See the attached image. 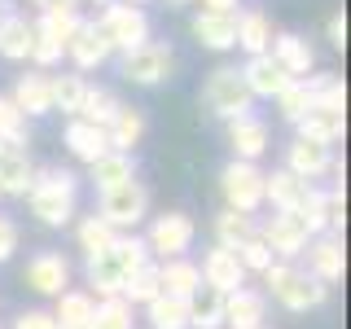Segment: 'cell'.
Masks as SVG:
<instances>
[{
    "instance_id": "obj_45",
    "label": "cell",
    "mask_w": 351,
    "mask_h": 329,
    "mask_svg": "<svg viewBox=\"0 0 351 329\" xmlns=\"http://www.w3.org/2000/svg\"><path fill=\"white\" fill-rule=\"evenodd\" d=\"M343 224H347V197H343V184H338V189L325 193V228H334V237H338Z\"/></svg>"
},
{
    "instance_id": "obj_20",
    "label": "cell",
    "mask_w": 351,
    "mask_h": 329,
    "mask_svg": "<svg viewBox=\"0 0 351 329\" xmlns=\"http://www.w3.org/2000/svg\"><path fill=\"white\" fill-rule=\"evenodd\" d=\"M31 175H36V167L27 158V145L0 141V193H27Z\"/></svg>"
},
{
    "instance_id": "obj_40",
    "label": "cell",
    "mask_w": 351,
    "mask_h": 329,
    "mask_svg": "<svg viewBox=\"0 0 351 329\" xmlns=\"http://www.w3.org/2000/svg\"><path fill=\"white\" fill-rule=\"evenodd\" d=\"M294 215L303 219L307 237H321L325 233V189H312V184H307V193H303V202H299Z\"/></svg>"
},
{
    "instance_id": "obj_6",
    "label": "cell",
    "mask_w": 351,
    "mask_h": 329,
    "mask_svg": "<svg viewBox=\"0 0 351 329\" xmlns=\"http://www.w3.org/2000/svg\"><path fill=\"white\" fill-rule=\"evenodd\" d=\"M97 27H101L110 53L114 49L132 53L149 40V18H145V9H136V5H106V14L97 18Z\"/></svg>"
},
{
    "instance_id": "obj_33",
    "label": "cell",
    "mask_w": 351,
    "mask_h": 329,
    "mask_svg": "<svg viewBox=\"0 0 351 329\" xmlns=\"http://www.w3.org/2000/svg\"><path fill=\"white\" fill-rule=\"evenodd\" d=\"M93 312H97L93 294H84V290H62V294H58V312H53V321L66 325V329H84L88 321H93Z\"/></svg>"
},
{
    "instance_id": "obj_12",
    "label": "cell",
    "mask_w": 351,
    "mask_h": 329,
    "mask_svg": "<svg viewBox=\"0 0 351 329\" xmlns=\"http://www.w3.org/2000/svg\"><path fill=\"white\" fill-rule=\"evenodd\" d=\"M14 110L22 119H31V114H49L53 110V71H27V75H18V84H14Z\"/></svg>"
},
{
    "instance_id": "obj_42",
    "label": "cell",
    "mask_w": 351,
    "mask_h": 329,
    "mask_svg": "<svg viewBox=\"0 0 351 329\" xmlns=\"http://www.w3.org/2000/svg\"><path fill=\"white\" fill-rule=\"evenodd\" d=\"M233 255H237V263L246 272H268L272 268V250L259 241V233L250 237V241H241V246H233Z\"/></svg>"
},
{
    "instance_id": "obj_14",
    "label": "cell",
    "mask_w": 351,
    "mask_h": 329,
    "mask_svg": "<svg viewBox=\"0 0 351 329\" xmlns=\"http://www.w3.org/2000/svg\"><path fill=\"white\" fill-rule=\"evenodd\" d=\"M66 281H71V263H66V255H58V250H40V255H31V263H27V285L36 294L58 299V294L66 290Z\"/></svg>"
},
{
    "instance_id": "obj_35",
    "label": "cell",
    "mask_w": 351,
    "mask_h": 329,
    "mask_svg": "<svg viewBox=\"0 0 351 329\" xmlns=\"http://www.w3.org/2000/svg\"><path fill=\"white\" fill-rule=\"evenodd\" d=\"M158 294H162V285H158V263H141V268L123 281V294H119V299H123V303H154Z\"/></svg>"
},
{
    "instance_id": "obj_28",
    "label": "cell",
    "mask_w": 351,
    "mask_h": 329,
    "mask_svg": "<svg viewBox=\"0 0 351 329\" xmlns=\"http://www.w3.org/2000/svg\"><path fill=\"white\" fill-rule=\"evenodd\" d=\"M303 193H307V180L290 175L285 167H281V171H272V175H263V202H272L277 211H299Z\"/></svg>"
},
{
    "instance_id": "obj_53",
    "label": "cell",
    "mask_w": 351,
    "mask_h": 329,
    "mask_svg": "<svg viewBox=\"0 0 351 329\" xmlns=\"http://www.w3.org/2000/svg\"><path fill=\"white\" fill-rule=\"evenodd\" d=\"M31 5H44V0H31Z\"/></svg>"
},
{
    "instance_id": "obj_31",
    "label": "cell",
    "mask_w": 351,
    "mask_h": 329,
    "mask_svg": "<svg viewBox=\"0 0 351 329\" xmlns=\"http://www.w3.org/2000/svg\"><path fill=\"white\" fill-rule=\"evenodd\" d=\"M128 180H136V167H132V154H114V149H110L106 158H97V162H93V184H97L101 193L119 189V184H128Z\"/></svg>"
},
{
    "instance_id": "obj_4",
    "label": "cell",
    "mask_w": 351,
    "mask_h": 329,
    "mask_svg": "<svg viewBox=\"0 0 351 329\" xmlns=\"http://www.w3.org/2000/svg\"><path fill=\"white\" fill-rule=\"evenodd\" d=\"M263 281L272 285V294L290 307V312H307V307H321L325 303V294H329V285H321L312 277V272H299V268H290V263H272L268 272H263Z\"/></svg>"
},
{
    "instance_id": "obj_21",
    "label": "cell",
    "mask_w": 351,
    "mask_h": 329,
    "mask_svg": "<svg viewBox=\"0 0 351 329\" xmlns=\"http://www.w3.org/2000/svg\"><path fill=\"white\" fill-rule=\"evenodd\" d=\"M263 312H268V303H263L259 290L224 294V325L228 329H263Z\"/></svg>"
},
{
    "instance_id": "obj_1",
    "label": "cell",
    "mask_w": 351,
    "mask_h": 329,
    "mask_svg": "<svg viewBox=\"0 0 351 329\" xmlns=\"http://www.w3.org/2000/svg\"><path fill=\"white\" fill-rule=\"evenodd\" d=\"M141 263H149L145 241L141 237H114L101 255H88V285H97L101 299H119V294H123V281Z\"/></svg>"
},
{
    "instance_id": "obj_13",
    "label": "cell",
    "mask_w": 351,
    "mask_h": 329,
    "mask_svg": "<svg viewBox=\"0 0 351 329\" xmlns=\"http://www.w3.org/2000/svg\"><path fill=\"white\" fill-rule=\"evenodd\" d=\"M268 58L281 66L285 75H290L294 84L307 80L312 75V66H316V53H312V44H307L303 36H294V31H285V36H272L268 44Z\"/></svg>"
},
{
    "instance_id": "obj_44",
    "label": "cell",
    "mask_w": 351,
    "mask_h": 329,
    "mask_svg": "<svg viewBox=\"0 0 351 329\" xmlns=\"http://www.w3.org/2000/svg\"><path fill=\"white\" fill-rule=\"evenodd\" d=\"M0 141L27 145V119L14 110V101H9V97H0Z\"/></svg>"
},
{
    "instance_id": "obj_48",
    "label": "cell",
    "mask_w": 351,
    "mask_h": 329,
    "mask_svg": "<svg viewBox=\"0 0 351 329\" xmlns=\"http://www.w3.org/2000/svg\"><path fill=\"white\" fill-rule=\"evenodd\" d=\"M329 44H334V49H343V44H347V14L329 18Z\"/></svg>"
},
{
    "instance_id": "obj_10",
    "label": "cell",
    "mask_w": 351,
    "mask_h": 329,
    "mask_svg": "<svg viewBox=\"0 0 351 329\" xmlns=\"http://www.w3.org/2000/svg\"><path fill=\"white\" fill-rule=\"evenodd\" d=\"M259 241L272 250V255H281V259H294V255H303L307 250V228H303V219L294 215V211H277V215H268V224H263V233Z\"/></svg>"
},
{
    "instance_id": "obj_47",
    "label": "cell",
    "mask_w": 351,
    "mask_h": 329,
    "mask_svg": "<svg viewBox=\"0 0 351 329\" xmlns=\"http://www.w3.org/2000/svg\"><path fill=\"white\" fill-rule=\"evenodd\" d=\"M14 329H58V321H53L49 312H40V307H36V312H22L18 321H14Z\"/></svg>"
},
{
    "instance_id": "obj_55",
    "label": "cell",
    "mask_w": 351,
    "mask_h": 329,
    "mask_svg": "<svg viewBox=\"0 0 351 329\" xmlns=\"http://www.w3.org/2000/svg\"><path fill=\"white\" fill-rule=\"evenodd\" d=\"M0 14H5V9H0Z\"/></svg>"
},
{
    "instance_id": "obj_37",
    "label": "cell",
    "mask_w": 351,
    "mask_h": 329,
    "mask_svg": "<svg viewBox=\"0 0 351 329\" xmlns=\"http://www.w3.org/2000/svg\"><path fill=\"white\" fill-rule=\"evenodd\" d=\"M114 110H119V97L110 93V88H88L75 119H84V123H93V127H106L110 119H114Z\"/></svg>"
},
{
    "instance_id": "obj_30",
    "label": "cell",
    "mask_w": 351,
    "mask_h": 329,
    "mask_svg": "<svg viewBox=\"0 0 351 329\" xmlns=\"http://www.w3.org/2000/svg\"><path fill=\"white\" fill-rule=\"evenodd\" d=\"M224 325V294L211 285H197V294L189 299V329H219Z\"/></svg>"
},
{
    "instance_id": "obj_8",
    "label": "cell",
    "mask_w": 351,
    "mask_h": 329,
    "mask_svg": "<svg viewBox=\"0 0 351 329\" xmlns=\"http://www.w3.org/2000/svg\"><path fill=\"white\" fill-rule=\"evenodd\" d=\"M197 237V224L184 211H162L154 219L149 237H145V250H154L158 259H184V250L193 246Z\"/></svg>"
},
{
    "instance_id": "obj_32",
    "label": "cell",
    "mask_w": 351,
    "mask_h": 329,
    "mask_svg": "<svg viewBox=\"0 0 351 329\" xmlns=\"http://www.w3.org/2000/svg\"><path fill=\"white\" fill-rule=\"evenodd\" d=\"M75 27H80V14H75V9H44L40 22H36V36L49 40V44H58V49L66 53V44H71Z\"/></svg>"
},
{
    "instance_id": "obj_41",
    "label": "cell",
    "mask_w": 351,
    "mask_h": 329,
    "mask_svg": "<svg viewBox=\"0 0 351 329\" xmlns=\"http://www.w3.org/2000/svg\"><path fill=\"white\" fill-rule=\"evenodd\" d=\"M114 237H119V233L106 224L101 215H88L84 224H80V246H84V255H101V250H106Z\"/></svg>"
},
{
    "instance_id": "obj_15",
    "label": "cell",
    "mask_w": 351,
    "mask_h": 329,
    "mask_svg": "<svg viewBox=\"0 0 351 329\" xmlns=\"http://www.w3.org/2000/svg\"><path fill=\"white\" fill-rule=\"evenodd\" d=\"M66 58L75 62V71H97V66L110 58V44H106V36H101V27L80 18V27H75L71 44H66Z\"/></svg>"
},
{
    "instance_id": "obj_18",
    "label": "cell",
    "mask_w": 351,
    "mask_h": 329,
    "mask_svg": "<svg viewBox=\"0 0 351 329\" xmlns=\"http://www.w3.org/2000/svg\"><path fill=\"white\" fill-rule=\"evenodd\" d=\"M312 277L329 285V281H343V268H347V250H343V237H334V233H321V237H312Z\"/></svg>"
},
{
    "instance_id": "obj_16",
    "label": "cell",
    "mask_w": 351,
    "mask_h": 329,
    "mask_svg": "<svg viewBox=\"0 0 351 329\" xmlns=\"http://www.w3.org/2000/svg\"><path fill=\"white\" fill-rule=\"evenodd\" d=\"M329 167H334V154H329V145H321V141L299 136L290 145V154H285V171L299 175V180H316V175H325Z\"/></svg>"
},
{
    "instance_id": "obj_5",
    "label": "cell",
    "mask_w": 351,
    "mask_h": 329,
    "mask_svg": "<svg viewBox=\"0 0 351 329\" xmlns=\"http://www.w3.org/2000/svg\"><path fill=\"white\" fill-rule=\"evenodd\" d=\"M219 193H224L228 211L237 215H255L259 202H263V171L255 162H228L224 171H219Z\"/></svg>"
},
{
    "instance_id": "obj_46",
    "label": "cell",
    "mask_w": 351,
    "mask_h": 329,
    "mask_svg": "<svg viewBox=\"0 0 351 329\" xmlns=\"http://www.w3.org/2000/svg\"><path fill=\"white\" fill-rule=\"evenodd\" d=\"M14 250H18V224H14V219H5V215H0V263H5L9 255H14Z\"/></svg>"
},
{
    "instance_id": "obj_50",
    "label": "cell",
    "mask_w": 351,
    "mask_h": 329,
    "mask_svg": "<svg viewBox=\"0 0 351 329\" xmlns=\"http://www.w3.org/2000/svg\"><path fill=\"white\" fill-rule=\"evenodd\" d=\"M123 5H136V9H141V5H145V0H123Z\"/></svg>"
},
{
    "instance_id": "obj_34",
    "label": "cell",
    "mask_w": 351,
    "mask_h": 329,
    "mask_svg": "<svg viewBox=\"0 0 351 329\" xmlns=\"http://www.w3.org/2000/svg\"><path fill=\"white\" fill-rule=\"evenodd\" d=\"M149 329H189V303L171 299V294H158L154 303H145Z\"/></svg>"
},
{
    "instance_id": "obj_54",
    "label": "cell",
    "mask_w": 351,
    "mask_h": 329,
    "mask_svg": "<svg viewBox=\"0 0 351 329\" xmlns=\"http://www.w3.org/2000/svg\"><path fill=\"white\" fill-rule=\"evenodd\" d=\"M58 329H66V325H58Z\"/></svg>"
},
{
    "instance_id": "obj_52",
    "label": "cell",
    "mask_w": 351,
    "mask_h": 329,
    "mask_svg": "<svg viewBox=\"0 0 351 329\" xmlns=\"http://www.w3.org/2000/svg\"><path fill=\"white\" fill-rule=\"evenodd\" d=\"M93 5H110V0H93Z\"/></svg>"
},
{
    "instance_id": "obj_29",
    "label": "cell",
    "mask_w": 351,
    "mask_h": 329,
    "mask_svg": "<svg viewBox=\"0 0 351 329\" xmlns=\"http://www.w3.org/2000/svg\"><path fill=\"white\" fill-rule=\"evenodd\" d=\"M237 44L250 53V58L268 53V44H272V22H268V14H259V9L237 14Z\"/></svg>"
},
{
    "instance_id": "obj_23",
    "label": "cell",
    "mask_w": 351,
    "mask_h": 329,
    "mask_svg": "<svg viewBox=\"0 0 351 329\" xmlns=\"http://www.w3.org/2000/svg\"><path fill=\"white\" fill-rule=\"evenodd\" d=\"M193 36L202 49L224 53L237 44V14H197L193 18Z\"/></svg>"
},
{
    "instance_id": "obj_22",
    "label": "cell",
    "mask_w": 351,
    "mask_h": 329,
    "mask_svg": "<svg viewBox=\"0 0 351 329\" xmlns=\"http://www.w3.org/2000/svg\"><path fill=\"white\" fill-rule=\"evenodd\" d=\"M66 149H71L80 162L93 167L97 158H106V154H110L106 127H93V123H84V119H71V123H66Z\"/></svg>"
},
{
    "instance_id": "obj_38",
    "label": "cell",
    "mask_w": 351,
    "mask_h": 329,
    "mask_svg": "<svg viewBox=\"0 0 351 329\" xmlns=\"http://www.w3.org/2000/svg\"><path fill=\"white\" fill-rule=\"evenodd\" d=\"M84 93H88L84 75H75V71H62V75H53V110H62V114H80V101H84Z\"/></svg>"
},
{
    "instance_id": "obj_17",
    "label": "cell",
    "mask_w": 351,
    "mask_h": 329,
    "mask_svg": "<svg viewBox=\"0 0 351 329\" xmlns=\"http://www.w3.org/2000/svg\"><path fill=\"white\" fill-rule=\"evenodd\" d=\"M241 80H246V88H250V97H281L285 88H290L294 80L281 71L277 62L268 58V53H259V58H250L246 66H241Z\"/></svg>"
},
{
    "instance_id": "obj_3",
    "label": "cell",
    "mask_w": 351,
    "mask_h": 329,
    "mask_svg": "<svg viewBox=\"0 0 351 329\" xmlns=\"http://www.w3.org/2000/svg\"><path fill=\"white\" fill-rule=\"evenodd\" d=\"M202 101H206L211 114L233 123V119L250 114V101H255V97H250V88H246L237 66H219V71H211V80H206V88H202Z\"/></svg>"
},
{
    "instance_id": "obj_36",
    "label": "cell",
    "mask_w": 351,
    "mask_h": 329,
    "mask_svg": "<svg viewBox=\"0 0 351 329\" xmlns=\"http://www.w3.org/2000/svg\"><path fill=\"white\" fill-rule=\"evenodd\" d=\"M259 228H255V215H237V211H219L215 215V246H241V241H250Z\"/></svg>"
},
{
    "instance_id": "obj_26",
    "label": "cell",
    "mask_w": 351,
    "mask_h": 329,
    "mask_svg": "<svg viewBox=\"0 0 351 329\" xmlns=\"http://www.w3.org/2000/svg\"><path fill=\"white\" fill-rule=\"evenodd\" d=\"M145 136V114H141L136 106H119L114 119L106 123V141L114 154H132V145Z\"/></svg>"
},
{
    "instance_id": "obj_43",
    "label": "cell",
    "mask_w": 351,
    "mask_h": 329,
    "mask_svg": "<svg viewBox=\"0 0 351 329\" xmlns=\"http://www.w3.org/2000/svg\"><path fill=\"white\" fill-rule=\"evenodd\" d=\"M277 106H281V114L290 119V123H299L307 110H312V93H307L303 80H299V84H290V88H285V93L277 97Z\"/></svg>"
},
{
    "instance_id": "obj_7",
    "label": "cell",
    "mask_w": 351,
    "mask_h": 329,
    "mask_svg": "<svg viewBox=\"0 0 351 329\" xmlns=\"http://www.w3.org/2000/svg\"><path fill=\"white\" fill-rule=\"evenodd\" d=\"M171 71H176L171 49L167 44H154V40H145L141 49L123 53V62H119V75H123L128 84H141V88H154V84L171 80Z\"/></svg>"
},
{
    "instance_id": "obj_2",
    "label": "cell",
    "mask_w": 351,
    "mask_h": 329,
    "mask_svg": "<svg viewBox=\"0 0 351 329\" xmlns=\"http://www.w3.org/2000/svg\"><path fill=\"white\" fill-rule=\"evenodd\" d=\"M75 193H80V180L71 171H58V167H44L31 175V189H27V202H31V215L49 228H62L66 219L75 215Z\"/></svg>"
},
{
    "instance_id": "obj_49",
    "label": "cell",
    "mask_w": 351,
    "mask_h": 329,
    "mask_svg": "<svg viewBox=\"0 0 351 329\" xmlns=\"http://www.w3.org/2000/svg\"><path fill=\"white\" fill-rule=\"evenodd\" d=\"M202 14H237V0H202Z\"/></svg>"
},
{
    "instance_id": "obj_51",
    "label": "cell",
    "mask_w": 351,
    "mask_h": 329,
    "mask_svg": "<svg viewBox=\"0 0 351 329\" xmlns=\"http://www.w3.org/2000/svg\"><path fill=\"white\" fill-rule=\"evenodd\" d=\"M167 5H189V0H167Z\"/></svg>"
},
{
    "instance_id": "obj_27",
    "label": "cell",
    "mask_w": 351,
    "mask_h": 329,
    "mask_svg": "<svg viewBox=\"0 0 351 329\" xmlns=\"http://www.w3.org/2000/svg\"><path fill=\"white\" fill-rule=\"evenodd\" d=\"M31 44H36V27L18 14H0V53L9 62H27L31 58Z\"/></svg>"
},
{
    "instance_id": "obj_39",
    "label": "cell",
    "mask_w": 351,
    "mask_h": 329,
    "mask_svg": "<svg viewBox=\"0 0 351 329\" xmlns=\"http://www.w3.org/2000/svg\"><path fill=\"white\" fill-rule=\"evenodd\" d=\"M84 329H132V307L123 299H101Z\"/></svg>"
},
{
    "instance_id": "obj_24",
    "label": "cell",
    "mask_w": 351,
    "mask_h": 329,
    "mask_svg": "<svg viewBox=\"0 0 351 329\" xmlns=\"http://www.w3.org/2000/svg\"><path fill=\"white\" fill-rule=\"evenodd\" d=\"M158 285H162V294L189 303L197 294V285H202V272H197V263H189V259H162L158 263Z\"/></svg>"
},
{
    "instance_id": "obj_25",
    "label": "cell",
    "mask_w": 351,
    "mask_h": 329,
    "mask_svg": "<svg viewBox=\"0 0 351 329\" xmlns=\"http://www.w3.org/2000/svg\"><path fill=\"white\" fill-rule=\"evenodd\" d=\"M343 127H347V110L312 106V110H307V114L299 119V136L321 141V145H334V141H343Z\"/></svg>"
},
{
    "instance_id": "obj_9",
    "label": "cell",
    "mask_w": 351,
    "mask_h": 329,
    "mask_svg": "<svg viewBox=\"0 0 351 329\" xmlns=\"http://www.w3.org/2000/svg\"><path fill=\"white\" fill-rule=\"evenodd\" d=\"M149 211V189L141 180H128L119 189L101 193V219L110 228H136Z\"/></svg>"
},
{
    "instance_id": "obj_11",
    "label": "cell",
    "mask_w": 351,
    "mask_h": 329,
    "mask_svg": "<svg viewBox=\"0 0 351 329\" xmlns=\"http://www.w3.org/2000/svg\"><path fill=\"white\" fill-rule=\"evenodd\" d=\"M197 272H202V285H211V290H219V294H233V290L246 285V268L237 263L233 246H211Z\"/></svg>"
},
{
    "instance_id": "obj_19",
    "label": "cell",
    "mask_w": 351,
    "mask_h": 329,
    "mask_svg": "<svg viewBox=\"0 0 351 329\" xmlns=\"http://www.w3.org/2000/svg\"><path fill=\"white\" fill-rule=\"evenodd\" d=\"M228 145H233L237 162L263 158V149H268V123H263V119H255V114L233 119V123H228Z\"/></svg>"
}]
</instances>
